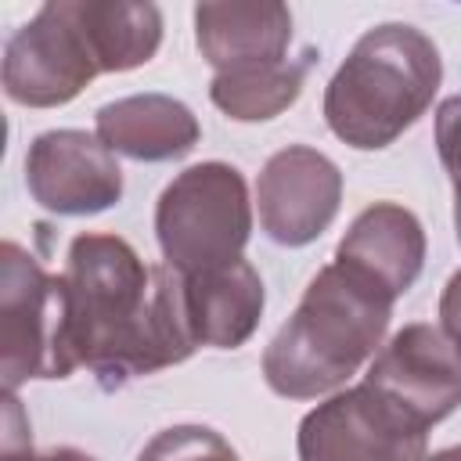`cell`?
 <instances>
[{
    "mask_svg": "<svg viewBox=\"0 0 461 461\" xmlns=\"http://www.w3.org/2000/svg\"><path fill=\"white\" fill-rule=\"evenodd\" d=\"M65 259L76 357L101 389H122L198 349L173 267H148L126 238L97 230L76 234Z\"/></svg>",
    "mask_w": 461,
    "mask_h": 461,
    "instance_id": "6da1fadb",
    "label": "cell"
},
{
    "mask_svg": "<svg viewBox=\"0 0 461 461\" xmlns=\"http://www.w3.org/2000/svg\"><path fill=\"white\" fill-rule=\"evenodd\" d=\"M393 303L378 281L331 259L313 274L295 313L263 349L267 385L285 400L339 393L382 349Z\"/></svg>",
    "mask_w": 461,
    "mask_h": 461,
    "instance_id": "7a4b0ae2",
    "label": "cell"
},
{
    "mask_svg": "<svg viewBox=\"0 0 461 461\" xmlns=\"http://www.w3.org/2000/svg\"><path fill=\"white\" fill-rule=\"evenodd\" d=\"M439 79V50L421 29L407 22L375 25L331 76L324 90V122L357 151L389 148L429 112Z\"/></svg>",
    "mask_w": 461,
    "mask_h": 461,
    "instance_id": "3957f363",
    "label": "cell"
},
{
    "mask_svg": "<svg viewBox=\"0 0 461 461\" xmlns=\"http://www.w3.org/2000/svg\"><path fill=\"white\" fill-rule=\"evenodd\" d=\"M252 234V202L241 169L230 162H194L176 173L155 205L162 263L194 277L241 259Z\"/></svg>",
    "mask_w": 461,
    "mask_h": 461,
    "instance_id": "277c9868",
    "label": "cell"
},
{
    "mask_svg": "<svg viewBox=\"0 0 461 461\" xmlns=\"http://www.w3.org/2000/svg\"><path fill=\"white\" fill-rule=\"evenodd\" d=\"M79 367L65 274H47L18 241L0 245V375L4 393Z\"/></svg>",
    "mask_w": 461,
    "mask_h": 461,
    "instance_id": "5b68a950",
    "label": "cell"
},
{
    "mask_svg": "<svg viewBox=\"0 0 461 461\" xmlns=\"http://www.w3.org/2000/svg\"><path fill=\"white\" fill-rule=\"evenodd\" d=\"M295 450L299 461H425L429 425L360 382L303 414Z\"/></svg>",
    "mask_w": 461,
    "mask_h": 461,
    "instance_id": "8992f818",
    "label": "cell"
},
{
    "mask_svg": "<svg viewBox=\"0 0 461 461\" xmlns=\"http://www.w3.org/2000/svg\"><path fill=\"white\" fill-rule=\"evenodd\" d=\"M101 76L68 0H47L4 47V94L25 108H58Z\"/></svg>",
    "mask_w": 461,
    "mask_h": 461,
    "instance_id": "52a82bcc",
    "label": "cell"
},
{
    "mask_svg": "<svg viewBox=\"0 0 461 461\" xmlns=\"http://www.w3.org/2000/svg\"><path fill=\"white\" fill-rule=\"evenodd\" d=\"M342 205V169L317 148L288 144L274 151L256 180L259 227L285 249L317 241Z\"/></svg>",
    "mask_w": 461,
    "mask_h": 461,
    "instance_id": "ba28073f",
    "label": "cell"
},
{
    "mask_svg": "<svg viewBox=\"0 0 461 461\" xmlns=\"http://www.w3.org/2000/svg\"><path fill=\"white\" fill-rule=\"evenodd\" d=\"M25 187L47 212L94 216L122 198V169L97 133L47 130L25 151Z\"/></svg>",
    "mask_w": 461,
    "mask_h": 461,
    "instance_id": "9c48e42d",
    "label": "cell"
},
{
    "mask_svg": "<svg viewBox=\"0 0 461 461\" xmlns=\"http://www.w3.org/2000/svg\"><path fill=\"white\" fill-rule=\"evenodd\" d=\"M364 382L432 429L461 407V349L439 324L414 321L375 353Z\"/></svg>",
    "mask_w": 461,
    "mask_h": 461,
    "instance_id": "30bf717a",
    "label": "cell"
},
{
    "mask_svg": "<svg viewBox=\"0 0 461 461\" xmlns=\"http://www.w3.org/2000/svg\"><path fill=\"white\" fill-rule=\"evenodd\" d=\"M194 40L216 72L281 61L292 43V11L277 0H230L194 7Z\"/></svg>",
    "mask_w": 461,
    "mask_h": 461,
    "instance_id": "8fae6325",
    "label": "cell"
},
{
    "mask_svg": "<svg viewBox=\"0 0 461 461\" xmlns=\"http://www.w3.org/2000/svg\"><path fill=\"white\" fill-rule=\"evenodd\" d=\"M335 259L357 267L393 299H400L425 267L421 220L396 202H375L357 212V220L335 245Z\"/></svg>",
    "mask_w": 461,
    "mask_h": 461,
    "instance_id": "7c38bea8",
    "label": "cell"
},
{
    "mask_svg": "<svg viewBox=\"0 0 461 461\" xmlns=\"http://www.w3.org/2000/svg\"><path fill=\"white\" fill-rule=\"evenodd\" d=\"M94 126L108 151L133 162L184 158L202 137L194 112L169 94H130L108 101L97 108Z\"/></svg>",
    "mask_w": 461,
    "mask_h": 461,
    "instance_id": "4fadbf2b",
    "label": "cell"
},
{
    "mask_svg": "<svg viewBox=\"0 0 461 461\" xmlns=\"http://www.w3.org/2000/svg\"><path fill=\"white\" fill-rule=\"evenodd\" d=\"M184 310L194 346L238 349L252 339L263 317V281L249 259H234L227 267L180 277Z\"/></svg>",
    "mask_w": 461,
    "mask_h": 461,
    "instance_id": "5bb4252c",
    "label": "cell"
},
{
    "mask_svg": "<svg viewBox=\"0 0 461 461\" xmlns=\"http://www.w3.org/2000/svg\"><path fill=\"white\" fill-rule=\"evenodd\" d=\"M101 72H130L155 58L162 11L144 0H68Z\"/></svg>",
    "mask_w": 461,
    "mask_h": 461,
    "instance_id": "9a60e30c",
    "label": "cell"
},
{
    "mask_svg": "<svg viewBox=\"0 0 461 461\" xmlns=\"http://www.w3.org/2000/svg\"><path fill=\"white\" fill-rule=\"evenodd\" d=\"M313 58V47H306L299 58L216 72L209 83V101L238 122H267L299 101Z\"/></svg>",
    "mask_w": 461,
    "mask_h": 461,
    "instance_id": "2e32d148",
    "label": "cell"
},
{
    "mask_svg": "<svg viewBox=\"0 0 461 461\" xmlns=\"http://www.w3.org/2000/svg\"><path fill=\"white\" fill-rule=\"evenodd\" d=\"M137 461H241V457L209 425H169L144 443Z\"/></svg>",
    "mask_w": 461,
    "mask_h": 461,
    "instance_id": "e0dca14e",
    "label": "cell"
},
{
    "mask_svg": "<svg viewBox=\"0 0 461 461\" xmlns=\"http://www.w3.org/2000/svg\"><path fill=\"white\" fill-rule=\"evenodd\" d=\"M436 151L454 187V209H461V94H450L436 108Z\"/></svg>",
    "mask_w": 461,
    "mask_h": 461,
    "instance_id": "ac0fdd59",
    "label": "cell"
},
{
    "mask_svg": "<svg viewBox=\"0 0 461 461\" xmlns=\"http://www.w3.org/2000/svg\"><path fill=\"white\" fill-rule=\"evenodd\" d=\"M439 328L461 349V270H454L450 281L443 285V295H439Z\"/></svg>",
    "mask_w": 461,
    "mask_h": 461,
    "instance_id": "d6986e66",
    "label": "cell"
},
{
    "mask_svg": "<svg viewBox=\"0 0 461 461\" xmlns=\"http://www.w3.org/2000/svg\"><path fill=\"white\" fill-rule=\"evenodd\" d=\"M4 461H97L76 447H54V450H43V454H32V447H25L22 454L18 450H4Z\"/></svg>",
    "mask_w": 461,
    "mask_h": 461,
    "instance_id": "ffe728a7",
    "label": "cell"
},
{
    "mask_svg": "<svg viewBox=\"0 0 461 461\" xmlns=\"http://www.w3.org/2000/svg\"><path fill=\"white\" fill-rule=\"evenodd\" d=\"M425 461H461V443L457 447H447V450H439V454H432Z\"/></svg>",
    "mask_w": 461,
    "mask_h": 461,
    "instance_id": "44dd1931",
    "label": "cell"
},
{
    "mask_svg": "<svg viewBox=\"0 0 461 461\" xmlns=\"http://www.w3.org/2000/svg\"><path fill=\"white\" fill-rule=\"evenodd\" d=\"M454 230H457V241H461V209H454Z\"/></svg>",
    "mask_w": 461,
    "mask_h": 461,
    "instance_id": "7402d4cb",
    "label": "cell"
}]
</instances>
